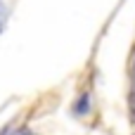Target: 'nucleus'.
Masks as SVG:
<instances>
[{
  "mask_svg": "<svg viewBox=\"0 0 135 135\" xmlns=\"http://www.w3.org/2000/svg\"><path fill=\"white\" fill-rule=\"evenodd\" d=\"M5 24V0H0V26Z\"/></svg>",
  "mask_w": 135,
  "mask_h": 135,
  "instance_id": "obj_1",
  "label": "nucleus"
}]
</instances>
